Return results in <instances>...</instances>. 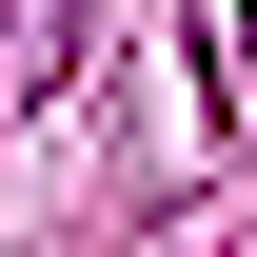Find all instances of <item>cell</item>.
I'll use <instances>...</instances> for the list:
<instances>
[{
  "label": "cell",
  "mask_w": 257,
  "mask_h": 257,
  "mask_svg": "<svg viewBox=\"0 0 257 257\" xmlns=\"http://www.w3.org/2000/svg\"><path fill=\"white\" fill-rule=\"evenodd\" d=\"M40 60H60V0H0V119L40 99Z\"/></svg>",
  "instance_id": "obj_1"
}]
</instances>
